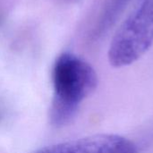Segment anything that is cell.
Returning a JSON list of instances; mask_svg holds the SVG:
<instances>
[{
  "label": "cell",
  "instance_id": "1",
  "mask_svg": "<svg viewBox=\"0 0 153 153\" xmlns=\"http://www.w3.org/2000/svg\"><path fill=\"white\" fill-rule=\"evenodd\" d=\"M54 95L49 108V122L56 128L70 123L81 102L97 88L98 76L93 67L70 53L56 59L53 68Z\"/></svg>",
  "mask_w": 153,
  "mask_h": 153
},
{
  "label": "cell",
  "instance_id": "2",
  "mask_svg": "<svg viewBox=\"0 0 153 153\" xmlns=\"http://www.w3.org/2000/svg\"><path fill=\"white\" fill-rule=\"evenodd\" d=\"M153 45V0H137L115 31L108 48V60L123 67L140 59Z\"/></svg>",
  "mask_w": 153,
  "mask_h": 153
},
{
  "label": "cell",
  "instance_id": "3",
  "mask_svg": "<svg viewBox=\"0 0 153 153\" xmlns=\"http://www.w3.org/2000/svg\"><path fill=\"white\" fill-rule=\"evenodd\" d=\"M34 153H138V150L122 136L98 134L49 145Z\"/></svg>",
  "mask_w": 153,
  "mask_h": 153
},
{
  "label": "cell",
  "instance_id": "4",
  "mask_svg": "<svg viewBox=\"0 0 153 153\" xmlns=\"http://www.w3.org/2000/svg\"><path fill=\"white\" fill-rule=\"evenodd\" d=\"M132 0H107L95 26L94 36L99 38L106 34L117 23Z\"/></svg>",
  "mask_w": 153,
  "mask_h": 153
}]
</instances>
